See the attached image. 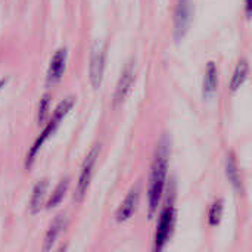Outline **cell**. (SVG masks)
Instances as JSON below:
<instances>
[{"label": "cell", "mask_w": 252, "mask_h": 252, "mask_svg": "<svg viewBox=\"0 0 252 252\" xmlns=\"http://www.w3.org/2000/svg\"><path fill=\"white\" fill-rule=\"evenodd\" d=\"M167 170H168V159H167V149L161 148L157 154L155 161L152 164L151 176H149V188H148V202H149V216L152 217L158 205L161 202L165 182H167Z\"/></svg>", "instance_id": "1"}, {"label": "cell", "mask_w": 252, "mask_h": 252, "mask_svg": "<svg viewBox=\"0 0 252 252\" xmlns=\"http://www.w3.org/2000/svg\"><path fill=\"white\" fill-rule=\"evenodd\" d=\"M174 223H176V210L173 205H167L162 208L159 219H158V224H157V232H155V250L161 251L165 244L168 242L171 232L174 229Z\"/></svg>", "instance_id": "2"}, {"label": "cell", "mask_w": 252, "mask_h": 252, "mask_svg": "<svg viewBox=\"0 0 252 252\" xmlns=\"http://www.w3.org/2000/svg\"><path fill=\"white\" fill-rule=\"evenodd\" d=\"M193 16V4L190 0H177L174 10V38L182 40L189 31Z\"/></svg>", "instance_id": "3"}, {"label": "cell", "mask_w": 252, "mask_h": 252, "mask_svg": "<svg viewBox=\"0 0 252 252\" xmlns=\"http://www.w3.org/2000/svg\"><path fill=\"white\" fill-rule=\"evenodd\" d=\"M97 155H99V145H96L90 151V154L86 157V159L83 162L80 177H78V182H77V188H75V201H81L84 198L89 186H90L93 170H94V165H96V161H97Z\"/></svg>", "instance_id": "4"}, {"label": "cell", "mask_w": 252, "mask_h": 252, "mask_svg": "<svg viewBox=\"0 0 252 252\" xmlns=\"http://www.w3.org/2000/svg\"><path fill=\"white\" fill-rule=\"evenodd\" d=\"M103 71H105V50L100 46H96L92 52L90 66H89L90 83L94 89L100 87L103 80Z\"/></svg>", "instance_id": "5"}, {"label": "cell", "mask_w": 252, "mask_h": 252, "mask_svg": "<svg viewBox=\"0 0 252 252\" xmlns=\"http://www.w3.org/2000/svg\"><path fill=\"white\" fill-rule=\"evenodd\" d=\"M133 81H134V66L130 62L124 68V71H123V74L120 77V81L117 84V89H115V93H114V106H118L120 103H123L126 100L127 94L131 90Z\"/></svg>", "instance_id": "6"}, {"label": "cell", "mask_w": 252, "mask_h": 252, "mask_svg": "<svg viewBox=\"0 0 252 252\" xmlns=\"http://www.w3.org/2000/svg\"><path fill=\"white\" fill-rule=\"evenodd\" d=\"M65 63H66V50L65 49L56 50L50 61V66L47 71V84L49 86L61 81L63 71H65Z\"/></svg>", "instance_id": "7"}, {"label": "cell", "mask_w": 252, "mask_h": 252, "mask_svg": "<svg viewBox=\"0 0 252 252\" xmlns=\"http://www.w3.org/2000/svg\"><path fill=\"white\" fill-rule=\"evenodd\" d=\"M137 204H139V188H134L128 192V195L120 205V208L117 211V221L118 223L127 221L134 214Z\"/></svg>", "instance_id": "8"}, {"label": "cell", "mask_w": 252, "mask_h": 252, "mask_svg": "<svg viewBox=\"0 0 252 252\" xmlns=\"http://www.w3.org/2000/svg\"><path fill=\"white\" fill-rule=\"evenodd\" d=\"M219 86V71L214 62H208L207 69H205V77H204V84H202V96L204 99H210Z\"/></svg>", "instance_id": "9"}, {"label": "cell", "mask_w": 252, "mask_h": 252, "mask_svg": "<svg viewBox=\"0 0 252 252\" xmlns=\"http://www.w3.org/2000/svg\"><path fill=\"white\" fill-rule=\"evenodd\" d=\"M59 124L55 121V120H52L47 126H46V128L43 130V133L40 134V137L35 140V143L31 146V149H30V152H28V158H27V167H30L31 164H32V161L35 159V155L38 154V151H40V148H41V145L50 137V134L55 131V128L58 127Z\"/></svg>", "instance_id": "10"}, {"label": "cell", "mask_w": 252, "mask_h": 252, "mask_svg": "<svg viewBox=\"0 0 252 252\" xmlns=\"http://www.w3.org/2000/svg\"><path fill=\"white\" fill-rule=\"evenodd\" d=\"M63 223H65L63 216H58V217L52 221V224H50V227H49V230H47V233H46V238H44L43 251H50V250L53 248V244L58 241V236L61 235V232H62V229H63Z\"/></svg>", "instance_id": "11"}, {"label": "cell", "mask_w": 252, "mask_h": 252, "mask_svg": "<svg viewBox=\"0 0 252 252\" xmlns=\"http://www.w3.org/2000/svg\"><path fill=\"white\" fill-rule=\"evenodd\" d=\"M248 72H250V65L248 61L241 59L233 71L232 80H230V92H238L241 89V86L245 83V80L248 78Z\"/></svg>", "instance_id": "12"}, {"label": "cell", "mask_w": 252, "mask_h": 252, "mask_svg": "<svg viewBox=\"0 0 252 252\" xmlns=\"http://www.w3.org/2000/svg\"><path fill=\"white\" fill-rule=\"evenodd\" d=\"M226 176L229 179V182L232 183V186L235 188V190L242 192V182H241V174L238 170V162L233 154L227 155L226 159Z\"/></svg>", "instance_id": "13"}, {"label": "cell", "mask_w": 252, "mask_h": 252, "mask_svg": "<svg viewBox=\"0 0 252 252\" xmlns=\"http://www.w3.org/2000/svg\"><path fill=\"white\" fill-rule=\"evenodd\" d=\"M46 190H47V182L46 180H40L34 189H32V195L30 199V211L31 214H37L41 210L44 196H46Z\"/></svg>", "instance_id": "14"}, {"label": "cell", "mask_w": 252, "mask_h": 252, "mask_svg": "<svg viewBox=\"0 0 252 252\" xmlns=\"http://www.w3.org/2000/svg\"><path fill=\"white\" fill-rule=\"evenodd\" d=\"M66 189H68V179L65 177V179L61 180V183H59V185L56 186V189L53 190L50 199L47 201V208H55L56 205H59V204L62 202L65 193H66Z\"/></svg>", "instance_id": "15"}, {"label": "cell", "mask_w": 252, "mask_h": 252, "mask_svg": "<svg viewBox=\"0 0 252 252\" xmlns=\"http://www.w3.org/2000/svg\"><path fill=\"white\" fill-rule=\"evenodd\" d=\"M223 210H224V202L223 199H217L213 202L210 211H208V223L210 226H219L223 217Z\"/></svg>", "instance_id": "16"}, {"label": "cell", "mask_w": 252, "mask_h": 252, "mask_svg": "<svg viewBox=\"0 0 252 252\" xmlns=\"http://www.w3.org/2000/svg\"><path fill=\"white\" fill-rule=\"evenodd\" d=\"M74 103H75V97L74 96H71V97H65L59 105H58V108H56V111H55V115H53V118L52 120H55L58 124L62 121V118L72 109V106H74Z\"/></svg>", "instance_id": "17"}, {"label": "cell", "mask_w": 252, "mask_h": 252, "mask_svg": "<svg viewBox=\"0 0 252 252\" xmlns=\"http://www.w3.org/2000/svg\"><path fill=\"white\" fill-rule=\"evenodd\" d=\"M49 108H50V94H43L38 103V124H44L46 117L49 114Z\"/></svg>", "instance_id": "18"}, {"label": "cell", "mask_w": 252, "mask_h": 252, "mask_svg": "<svg viewBox=\"0 0 252 252\" xmlns=\"http://www.w3.org/2000/svg\"><path fill=\"white\" fill-rule=\"evenodd\" d=\"M245 12L248 15V18L252 16V0H245Z\"/></svg>", "instance_id": "19"}, {"label": "cell", "mask_w": 252, "mask_h": 252, "mask_svg": "<svg viewBox=\"0 0 252 252\" xmlns=\"http://www.w3.org/2000/svg\"><path fill=\"white\" fill-rule=\"evenodd\" d=\"M4 84H6V80H0V92H1V89L4 87Z\"/></svg>", "instance_id": "20"}]
</instances>
